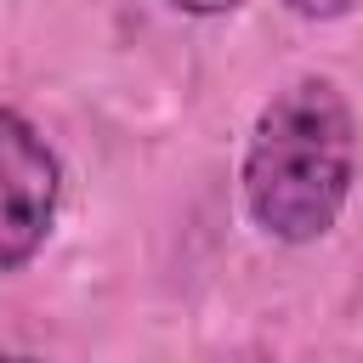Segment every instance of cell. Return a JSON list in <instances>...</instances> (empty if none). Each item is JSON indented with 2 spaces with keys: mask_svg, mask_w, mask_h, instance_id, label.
<instances>
[{
  "mask_svg": "<svg viewBox=\"0 0 363 363\" xmlns=\"http://www.w3.org/2000/svg\"><path fill=\"white\" fill-rule=\"evenodd\" d=\"M164 6L182 17H221V11H238L244 0H164Z\"/></svg>",
  "mask_w": 363,
  "mask_h": 363,
  "instance_id": "obj_4",
  "label": "cell"
},
{
  "mask_svg": "<svg viewBox=\"0 0 363 363\" xmlns=\"http://www.w3.org/2000/svg\"><path fill=\"white\" fill-rule=\"evenodd\" d=\"M295 17H306V23H335V17H346V11H357L363 0H284Z\"/></svg>",
  "mask_w": 363,
  "mask_h": 363,
  "instance_id": "obj_3",
  "label": "cell"
},
{
  "mask_svg": "<svg viewBox=\"0 0 363 363\" xmlns=\"http://www.w3.org/2000/svg\"><path fill=\"white\" fill-rule=\"evenodd\" d=\"M0 363H40V357H0Z\"/></svg>",
  "mask_w": 363,
  "mask_h": 363,
  "instance_id": "obj_5",
  "label": "cell"
},
{
  "mask_svg": "<svg viewBox=\"0 0 363 363\" xmlns=\"http://www.w3.org/2000/svg\"><path fill=\"white\" fill-rule=\"evenodd\" d=\"M62 199V164L51 142L0 102V272H17L51 238Z\"/></svg>",
  "mask_w": 363,
  "mask_h": 363,
  "instance_id": "obj_2",
  "label": "cell"
},
{
  "mask_svg": "<svg viewBox=\"0 0 363 363\" xmlns=\"http://www.w3.org/2000/svg\"><path fill=\"white\" fill-rule=\"evenodd\" d=\"M357 182V113L335 79L301 74L278 85L244 142V216L272 244H318Z\"/></svg>",
  "mask_w": 363,
  "mask_h": 363,
  "instance_id": "obj_1",
  "label": "cell"
}]
</instances>
